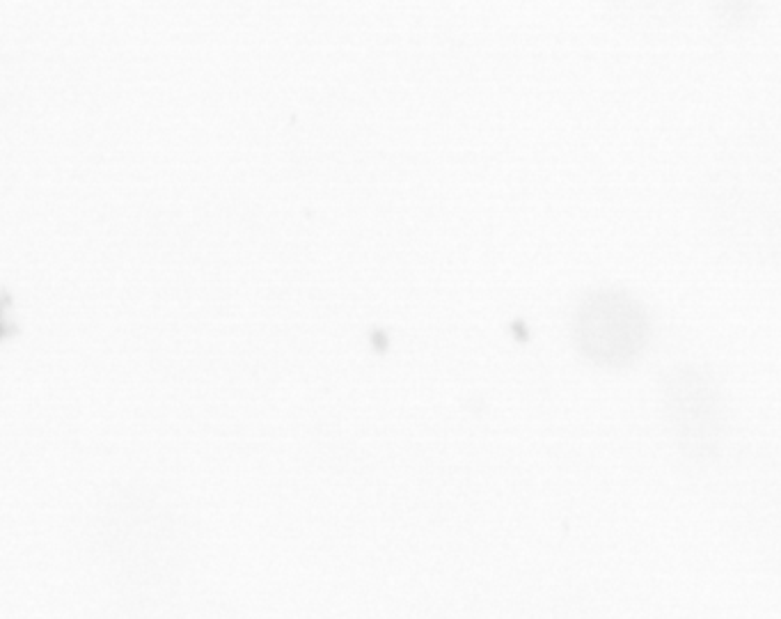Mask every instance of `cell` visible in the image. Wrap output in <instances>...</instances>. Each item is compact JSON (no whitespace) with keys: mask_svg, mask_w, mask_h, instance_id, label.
I'll use <instances>...</instances> for the list:
<instances>
[{"mask_svg":"<svg viewBox=\"0 0 781 619\" xmlns=\"http://www.w3.org/2000/svg\"><path fill=\"white\" fill-rule=\"evenodd\" d=\"M0 333H3V326H0Z\"/></svg>","mask_w":781,"mask_h":619,"instance_id":"6da1fadb","label":"cell"}]
</instances>
